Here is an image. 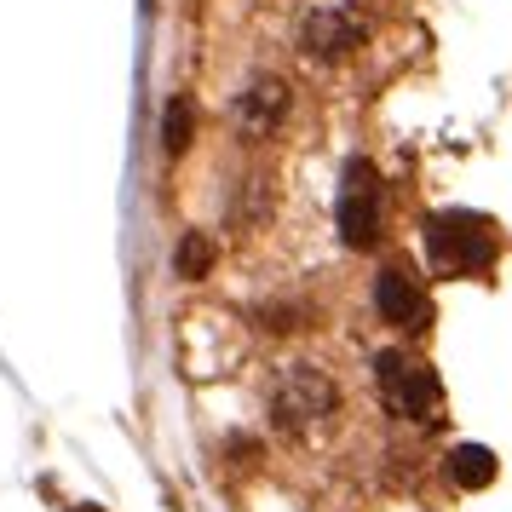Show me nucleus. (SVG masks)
Segmentation results:
<instances>
[{"label": "nucleus", "mask_w": 512, "mask_h": 512, "mask_svg": "<svg viewBox=\"0 0 512 512\" xmlns=\"http://www.w3.org/2000/svg\"><path fill=\"white\" fill-rule=\"evenodd\" d=\"M190 127H196V110H190L185 98H173V104L162 110V144H167V150H185Z\"/></svg>", "instance_id": "9"}, {"label": "nucleus", "mask_w": 512, "mask_h": 512, "mask_svg": "<svg viewBox=\"0 0 512 512\" xmlns=\"http://www.w3.org/2000/svg\"><path fill=\"white\" fill-rule=\"evenodd\" d=\"M426 254L443 277H484L495 265V225L472 213H438L426 219Z\"/></svg>", "instance_id": "1"}, {"label": "nucleus", "mask_w": 512, "mask_h": 512, "mask_svg": "<svg viewBox=\"0 0 512 512\" xmlns=\"http://www.w3.org/2000/svg\"><path fill=\"white\" fill-rule=\"evenodd\" d=\"M282 116H288V87H282V81H254V87L242 93V104H236V121H242L248 139H265Z\"/></svg>", "instance_id": "6"}, {"label": "nucleus", "mask_w": 512, "mask_h": 512, "mask_svg": "<svg viewBox=\"0 0 512 512\" xmlns=\"http://www.w3.org/2000/svg\"><path fill=\"white\" fill-rule=\"evenodd\" d=\"M449 478H455L461 489L495 484V455H489L484 443H461V449H449Z\"/></svg>", "instance_id": "8"}, {"label": "nucleus", "mask_w": 512, "mask_h": 512, "mask_svg": "<svg viewBox=\"0 0 512 512\" xmlns=\"http://www.w3.org/2000/svg\"><path fill=\"white\" fill-rule=\"evenodd\" d=\"M374 374H380V397L392 403L397 415L409 420H432L443 409V380L432 363H420V357H409V351H386L380 363H374Z\"/></svg>", "instance_id": "3"}, {"label": "nucleus", "mask_w": 512, "mask_h": 512, "mask_svg": "<svg viewBox=\"0 0 512 512\" xmlns=\"http://www.w3.org/2000/svg\"><path fill=\"white\" fill-rule=\"evenodd\" d=\"M70 512H104V507H70Z\"/></svg>", "instance_id": "11"}, {"label": "nucleus", "mask_w": 512, "mask_h": 512, "mask_svg": "<svg viewBox=\"0 0 512 512\" xmlns=\"http://www.w3.org/2000/svg\"><path fill=\"white\" fill-rule=\"evenodd\" d=\"M300 41H305V52H317V58H340V52H351L363 41V24L346 18V12H317V18L300 29Z\"/></svg>", "instance_id": "7"}, {"label": "nucleus", "mask_w": 512, "mask_h": 512, "mask_svg": "<svg viewBox=\"0 0 512 512\" xmlns=\"http://www.w3.org/2000/svg\"><path fill=\"white\" fill-rule=\"evenodd\" d=\"M208 265H213V242L202 231H190L179 242V277H208Z\"/></svg>", "instance_id": "10"}, {"label": "nucleus", "mask_w": 512, "mask_h": 512, "mask_svg": "<svg viewBox=\"0 0 512 512\" xmlns=\"http://www.w3.org/2000/svg\"><path fill=\"white\" fill-rule=\"evenodd\" d=\"M374 311H380V323L409 328V334H420L432 323V300H426V288H420V277L409 265H386L374 277Z\"/></svg>", "instance_id": "4"}, {"label": "nucleus", "mask_w": 512, "mask_h": 512, "mask_svg": "<svg viewBox=\"0 0 512 512\" xmlns=\"http://www.w3.org/2000/svg\"><path fill=\"white\" fill-rule=\"evenodd\" d=\"M340 409V392H334V380L323 369H311V363H288L277 374V386H271V415H277L282 432H305V426H317Z\"/></svg>", "instance_id": "2"}, {"label": "nucleus", "mask_w": 512, "mask_h": 512, "mask_svg": "<svg viewBox=\"0 0 512 512\" xmlns=\"http://www.w3.org/2000/svg\"><path fill=\"white\" fill-rule=\"evenodd\" d=\"M340 236L351 248H369L380 236V179L369 162L346 167V196H340Z\"/></svg>", "instance_id": "5"}]
</instances>
